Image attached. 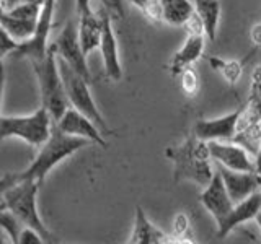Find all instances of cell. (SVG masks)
<instances>
[{
	"mask_svg": "<svg viewBox=\"0 0 261 244\" xmlns=\"http://www.w3.org/2000/svg\"><path fill=\"white\" fill-rule=\"evenodd\" d=\"M36 23H38V20L36 21H27V20L16 18V16L8 13V10L2 5V2H0V24H2V26L10 33L15 39H20V41L28 39L33 33H35Z\"/></svg>",
	"mask_w": 261,
	"mask_h": 244,
	"instance_id": "obj_21",
	"label": "cell"
},
{
	"mask_svg": "<svg viewBox=\"0 0 261 244\" xmlns=\"http://www.w3.org/2000/svg\"><path fill=\"white\" fill-rule=\"evenodd\" d=\"M30 64L38 80L41 106H44L49 111L54 120H59L62 114L70 108V104L67 95H65L59 64H57V54L53 47H49V52L44 59Z\"/></svg>",
	"mask_w": 261,
	"mask_h": 244,
	"instance_id": "obj_3",
	"label": "cell"
},
{
	"mask_svg": "<svg viewBox=\"0 0 261 244\" xmlns=\"http://www.w3.org/2000/svg\"><path fill=\"white\" fill-rule=\"evenodd\" d=\"M129 244H163L168 242L167 234L159 230L149 218H147L142 207L136 208L134 230L127 241Z\"/></svg>",
	"mask_w": 261,
	"mask_h": 244,
	"instance_id": "obj_18",
	"label": "cell"
},
{
	"mask_svg": "<svg viewBox=\"0 0 261 244\" xmlns=\"http://www.w3.org/2000/svg\"><path fill=\"white\" fill-rule=\"evenodd\" d=\"M39 187L41 184L35 179H20L15 186L4 192L2 197L7 203V208L13 211L23 226H30L33 230H36L44 242H57L54 234L47 230L44 222L39 217L36 199Z\"/></svg>",
	"mask_w": 261,
	"mask_h": 244,
	"instance_id": "obj_4",
	"label": "cell"
},
{
	"mask_svg": "<svg viewBox=\"0 0 261 244\" xmlns=\"http://www.w3.org/2000/svg\"><path fill=\"white\" fill-rule=\"evenodd\" d=\"M186 26H190V33L185 39V44L179 47V51L173 55L170 64V70L173 75H179L186 67H191L196 60L201 59L204 52V36L206 35H204L198 16L194 15Z\"/></svg>",
	"mask_w": 261,
	"mask_h": 244,
	"instance_id": "obj_10",
	"label": "cell"
},
{
	"mask_svg": "<svg viewBox=\"0 0 261 244\" xmlns=\"http://www.w3.org/2000/svg\"><path fill=\"white\" fill-rule=\"evenodd\" d=\"M165 155L173 163V181L176 184L191 181L206 187L214 176L207 142L201 140L194 134L188 135L181 143L168 146Z\"/></svg>",
	"mask_w": 261,
	"mask_h": 244,
	"instance_id": "obj_1",
	"label": "cell"
},
{
	"mask_svg": "<svg viewBox=\"0 0 261 244\" xmlns=\"http://www.w3.org/2000/svg\"><path fill=\"white\" fill-rule=\"evenodd\" d=\"M0 2H5V0H0Z\"/></svg>",
	"mask_w": 261,
	"mask_h": 244,
	"instance_id": "obj_37",
	"label": "cell"
},
{
	"mask_svg": "<svg viewBox=\"0 0 261 244\" xmlns=\"http://www.w3.org/2000/svg\"><path fill=\"white\" fill-rule=\"evenodd\" d=\"M0 228L8 234L10 242H18L23 225L20 223V220L15 217L12 210H8V208L0 210Z\"/></svg>",
	"mask_w": 261,
	"mask_h": 244,
	"instance_id": "obj_23",
	"label": "cell"
},
{
	"mask_svg": "<svg viewBox=\"0 0 261 244\" xmlns=\"http://www.w3.org/2000/svg\"><path fill=\"white\" fill-rule=\"evenodd\" d=\"M217 169L224 179L227 192L233 203L242 202L248 195L255 194L258 187H261V177L256 171H233L222 165H217Z\"/></svg>",
	"mask_w": 261,
	"mask_h": 244,
	"instance_id": "obj_14",
	"label": "cell"
},
{
	"mask_svg": "<svg viewBox=\"0 0 261 244\" xmlns=\"http://www.w3.org/2000/svg\"><path fill=\"white\" fill-rule=\"evenodd\" d=\"M101 20H103V31H101V41H100V51L103 57L105 73L110 80L118 81L122 77V67L119 60L118 39L113 29V20L106 12H101Z\"/></svg>",
	"mask_w": 261,
	"mask_h": 244,
	"instance_id": "obj_15",
	"label": "cell"
},
{
	"mask_svg": "<svg viewBox=\"0 0 261 244\" xmlns=\"http://www.w3.org/2000/svg\"><path fill=\"white\" fill-rule=\"evenodd\" d=\"M57 64H59L61 77L64 81L65 95L69 98V104L92 119L95 124L101 129L103 134H110V127L106 124L105 117L101 116L100 109L96 108V103L93 100L92 93H90V88H88L90 80L82 77L79 72L73 70L67 62H64L59 57H57Z\"/></svg>",
	"mask_w": 261,
	"mask_h": 244,
	"instance_id": "obj_6",
	"label": "cell"
},
{
	"mask_svg": "<svg viewBox=\"0 0 261 244\" xmlns=\"http://www.w3.org/2000/svg\"><path fill=\"white\" fill-rule=\"evenodd\" d=\"M179 75H181V88H183L185 95L194 96L199 89L198 73H196L191 67H186L181 73H179Z\"/></svg>",
	"mask_w": 261,
	"mask_h": 244,
	"instance_id": "obj_25",
	"label": "cell"
},
{
	"mask_svg": "<svg viewBox=\"0 0 261 244\" xmlns=\"http://www.w3.org/2000/svg\"><path fill=\"white\" fill-rule=\"evenodd\" d=\"M247 111V104L240 106L235 111L220 116L217 119H202L196 122L193 127V134L204 142L211 140H233V137L239 132L240 120Z\"/></svg>",
	"mask_w": 261,
	"mask_h": 244,
	"instance_id": "obj_9",
	"label": "cell"
},
{
	"mask_svg": "<svg viewBox=\"0 0 261 244\" xmlns=\"http://www.w3.org/2000/svg\"><path fill=\"white\" fill-rule=\"evenodd\" d=\"M56 124L62 132L69 135L87 138V140H90L98 146H103V148L108 146V142L105 140V137H103L105 134L101 132V129L88 116H85L84 112L77 111L75 108H72V106L62 114L59 120H56Z\"/></svg>",
	"mask_w": 261,
	"mask_h": 244,
	"instance_id": "obj_11",
	"label": "cell"
},
{
	"mask_svg": "<svg viewBox=\"0 0 261 244\" xmlns=\"http://www.w3.org/2000/svg\"><path fill=\"white\" fill-rule=\"evenodd\" d=\"M53 124L54 119L44 106L28 116H0V142L20 138L39 148L51 135Z\"/></svg>",
	"mask_w": 261,
	"mask_h": 244,
	"instance_id": "obj_5",
	"label": "cell"
},
{
	"mask_svg": "<svg viewBox=\"0 0 261 244\" xmlns=\"http://www.w3.org/2000/svg\"><path fill=\"white\" fill-rule=\"evenodd\" d=\"M20 179H21L20 173H7L0 177V197H2L5 191H8L12 186H15L16 182H18Z\"/></svg>",
	"mask_w": 261,
	"mask_h": 244,
	"instance_id": "obj_29",
	"label": "cell"
},
{
	"mask_svg": "<svg viewBox=\"0 0 261 244\" xmlns=\"http://www.w3.org/2000/svg\"><path fill=\"white\" fill-rule=\"evenodd\" d=\"M51 47L54 49V52L57 54L59 59L67 62L82 77H85L87 80H92L88 64H87V55L79 41V26H75V23L69 21L65 24L62 31L59 33V36H57L56 41L51 44Z\"/></svg>",
	"mask_w": 261,
	"mask_h": 244,
	"instance_id": "obj_8",
	"label": "cell"
},
{
	"mask_svg": "<svg viewBox=\"0 0 261 244\" xmlns=\"http://www.w3.org/2000/svg\"><path fill=\"white\" fill-rule=\"evenodd\" d=\"M134 7H137L141 10L145 18H149L150 21L160 23L162 21V7L160 0H129Z\"/></svg>",
	"mask_w": 261,
	"mask_h": 244,
	"instance_id": "obj_24",
	"label": "cell"
},
{
	"mask_svg": "<svg viewBox=\"0 0 261 244\" xmlns=\"http://www.w3.org/2000/svg\"><path fill=\"white\" fill-rule=\"evenodd\" d=\"M103 7V12H106L111 20H124L126 18V8L122 0H100Z\"/></svg>",
	"mask_w": 261,
	"mask_h": 244,
	"instance_id": "obj_27",
	"label": "cell"
},
{
	"mask_svg": "<svg viewBox=\"0 0 261 244\" xmlns=\"http://www.w3.org/2000/svg\"><path fill=\"white\" fill-rule=\"evenodd\" d=\"M20 2H23V0H5V2H2V5L5 8H12V7H15L16 4H20Z\"/></svg>",
	"mask_w": 261,
	"mask_h": 244,
	"instance_id": "obj_33",
	"label": "cell"
},
{
	"mask_svg": "<svg viewBox=\"0 0 261 244\" xmlns=\"http://www.w3.org/2000/svg\"><path fill=\"white\" fill-rule=\"evenodd\" d=\"M18 242L20 244H41V242H44V239L41 238V234L36 230H33L30 226H23L20 231Z\"/></svg>",
	"mask_w": 261,
	"mask_h": 244,
	"instance_id": "obj_28",
	"label": "cell"
},
{
	"mask_svg": "<svg viewBox=\"0 0 261 244\" xmlns=\"http://www.w3.org/2000/svg\"><path fill=\"white\" fill-rule=\"evenodd\" d=\"M54 8H56V0H47V2L41 7L35 33H33L28 39L20 41L18 49L13 52L15 57H23V59H28L30 62H35V60L44 59L47 55L49 47H51L47 44V39H49V33H51V26H53Z\"/></svg>",
	"mask_w": 261,
	"mask_h": 244,
	"instance_id": "obj_7",
	"label": "cell"
},
{
	"mask_svg": "<svg viewBox=\"0 0 261 244\" xmlns=\"http://www.w3.org/2000/svg\"><path fill=\"white\" fill-rule=\"evenodd\" d=\"M90 143L92 142L87 140V138L62 132L54 120L51 135L39 146V151L35 160L31 161V165L24 171H20V176L21 179H35L39 184H43L49 171L56 168L65 158L72 157L75 151L88 146Z\"/></svg>",
	"mask_w": 261,
	"mask_h": 244,
	"instance_id": "obj_2",
	"label": "cell"
},
{
	"mask_svg": "<svg viewBox=\"0 0 261 244\" xmlns=\"http://www.w3.org/2000/svg\"><path fill=\"white\" fill-rule=\"evenodd\" d=\"M261 210V192H255L248 195L247 199H243L242 202L233 203L232 210L228 211V215L217 225L219 231L217 236L219 238H225V236L233 231L237 226L242 223H247L250 220H255L256 215Z\"/></svg>",
	"mask_w": 261,
	"mask_h": 244,
	"instance_id": "obj_16",
	"label": "cell"
},
{
	"mask_svg": "<svg viewBox=\"0 0 261 244\" xmlns=\"http://www.w3.org/2000/svg\"><path fill=\"white\" fill-rule=\"evenodd\" d=\"M5 238H8V234L2 230V228H0V244H5V242H10V239H5Z\"/></svg>",
	"mask_w": 261,
	"mask_h": 244,
	"instance_id": "obj_34",
	"label": "cell"
},
{
	"mask_svg": "<svg viewBox=\"0 0 261 244\" xmlns=\"http://www.w3.org/2000/svg\"><path fill=\"white\" fill-rule=\"evenodd\" d=\"M4 92H5V67H4V60H0V109H2V103H4Z\"/></svg>",
	"mask_w": 261,
	"mask_h": 244,
	"instance_id": "obj_30",
	"label": "cell"
},
{
	"mask_svg": "<svg viewBox=\"0 0 261 244\" xmlns=\"http://www.w3.org/2000/svg\"><path fill=\"white\" fill-rule=\"evenodd\" d=\"M209 62L217 72L222 73V77L228 81V83L233 85L235 81H239V78L242 75V64L235 62V60H224V59H219V57H211Z\"/></svg>",
	"mask_w": 261,
	"mask_h": 244,
	"instance_id": "obj_22",
	"label": "cell"
},
{
	"mask_svg": "<svg viewBox=\"0 0 261 244\" xmlns=\"http://www.w3.org/2000/svg\"><path fill=\"white\" fill-rule=\"evenodd\" d=\"M27 2H31V4H35V5H38V7H43L47 0H27Z\"/></svg>",
	"mask_w": 261,
	"mask_h": 244,
	"instance_id": "obj_35",
	"label": "cell"
},
{
	"mask_svg": "<svg viewBox=\"0 0 261 244\" xmlns=\"http://www.w3.org/2000/svg\"><path fill=\"white\" fill-rule=\"evenodd\" d=\"M4 208H7V203H5L4 197H0V210H4Z\"/></svg>",
	"mask_w": 261,
	"mask_h": 244,
	"instance_id": "obj_36",
	"label": "cell"
},
{
	"mask_svg": "<svg viewBox=\"0 0 261 244\" xmlns=\"http://www.w3.org/2000/svg\"><path fill=\"white\" fill-rule=\"evenodd\" d=\"M162 21L170 26H186L194 16V2L191 0H160Z\"/></svg>",
	"mask_w": 261,
	"mask_h": 244,
	"instance_id": "obj_20",
	"label": "cell"
},
{
	"mask_svg": "<svg viewBox=\"0 0 261 244\" xmlns=\"http://www.w3.org/2000/svg\"><path fill=\"white\" fill-rule=\"evenodd\" d=\"M211 158L217 165H222L233 171H256L255 160L242 145L230 140H211L207 142Z\"/></svg>",
	"mask_w": 261,
	"mask_h": 244,
	"instance_id": "obj_12",
	"label": "cell"
},
{
	"mask_svg": "<svg viewBox=\"0 0 261 244\" xmlns=\"http://www.w3.org/2000/svg\"><path fill=\"white\" fill-rule=\"evenodd\" d=\"M101 31H103L101 13H95L93 10H88L79 15V41L85 55H88L95 49L100 47Z\"/></svg>",
	"mask_w": 261,
	"mask_h": 244,
	"instance_id": "obj_17",
	"label": "cell"
},
{
	"mask_svg": "<svg viewBox=\"0 0 261 244\" xmlns=\"http://www.w3.org/2000/svg\"><path fill=\"white\" fill-rule=\"evenodd\" d=\"M20 41H16L2 24H0V60H4L8 54H13L18 49Z\"/></svg>",
	"mask_w": 261,
	"mask_h": 244,
	"instance_id": "obj_26",
	"label": "cell"
},
{
	"mask_svg": "<svg viewBox=\"0 0 261 244\" xmlns=\"http://www.w3.org/2000/svg\"><path fill=\"white\" fill-rule=\"evenodd\" d=\"M90 2L92 0H75V10H77V15H82L88 10H92V7H90Z\"/></svg>",
	"mask_w": 261,
	"mask_h": 244,
	"instance_id": "obj_31",
	"label": "cell"
},
{
	"mask_svg": "<svg viewBox=\"0 0 261 244\" xmlns=\"http://www.w3.org/2000/svg\"><path fill=\"white\" fill-rule=\"evenodd\" d=\"M220 0H194V15L198 16L204 35L209 41H216L220 20Z\"/></svg>",
	"mask_w": 261,
	"mask_h": 244,
	"instance_id": "obj_19",
	"label": "cell"
},
{
	"mask_svg": "<svg viewBox=\"0 0 261 244\" xmlns=\"http://www.w3.org/2000/svg\"><path fill=\"white\" fill-rule=\"evenodd\" d=\"M250 36L253 39V43H255L256 46H261V24H256V26H253Z\"/></svg>",
	"mask_w": 261,
	"mask_h": 244,
	"instance_id": "obj_32",
	"label": "cell"
},
{
	"mask_svg": "<svg viewBox=\"0 0 261 244\" xmlns=\"http://www.w3.org/2000/svg\"><path fill=\"white\" fill-rule=\"evenodd\" d=\"M199 202L202 207L206 208L209 214L214 217L216 223L219 225L222 220L228 215V211L233 207V200L227 192V187L222 176H220L219 169L212 176L211 182L204 187L202 192L199 194Z\"/></svg>",
	"mask_w": 261,
	"mask_h": 244,
	"instance_id": "obj_13",
	"label": "cell"
}]
</instances>
